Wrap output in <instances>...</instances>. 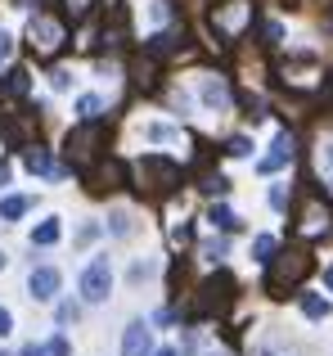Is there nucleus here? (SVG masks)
Returning <instances> with one entry per match:
<instances>
[{"instance_id":"obj_13","label":"nucleus","mask_w":333,"mask_h":356,"mask_svg":"<svg viewBox=\"0 0 333 356\" xmlns=\"http://www.w3.org/2000/svg\"><path fill=\"white\" fill-rule=\"evenodd\" d=\"M27 208H32V199H27V194H9V199H0V221H14V217H23Z\"/></svg>"},{"instance_id":"obj_10","label":"nucleus","mask_w":333,"mask_h":356,"mask_svg":"<svg viewBox=\"0 0 333 356\" xmlns=\"http://www.w3.org/2000/svg\"><path fill=\"white\" fill-rule=\"evenodd\" d=\"M198 95H203V104H207V108H225V81H221V77H203L198 81Z\"/></svg>"},{"instance_id":"obj_17","label":"nucleus","mask_w":333,"mask_h":356,"mask_svg":"<svg viewBox=\"0 0 333 356\" xmlns=\"http://www.w3.org/2000/svg\"><path fill=\"white\" fill-rule=\"evenodd\" d=\"M302 316H311V321H325L329 316V302L320 293H302Z\"/></svg>"},{"instance_id":"obj_34","label":"nucleus","mask_w":333,"mask_h":356,"mask_svg":"<svg viewBox=\"0 0 333 356\" xmlns=\"http://www.w3.org/2000/svg\"><path fill=\"white\" fill-rule=\"evenodd\" d=\"M0 266H5V252H0Z\"/></svg>"},{"instance_id":"obj_15","label":"nucleus","mask_w":333,"mask_h":356,"mask_svg":"<svg viewBox=\"0 0 333 356\" xmlns=\"http://www.w3.org/2000/svg\"><path fill=\"white\" fill-rule=\"evenodd\" d=\"M144 140H153V145H176V140H180V131L166 127V122H149V127H144Z\"/></svg>"},{"instance_id":"obj_28","label":"nucleus","mask_w":333,"mask_h":356,"mask_svg":"<svg viewBox=\"0 0 333 356\" xmlns=\"http://www.w3.org/2000/svg\"><path fill=\"white\" fill-rule=\"evenodd\" d=\"M50 356H68V339H54L50 343Z\"/></svg>"},{"instance_id":"obj_11","label":"nucleus","mask_w":333,"mask_h":356,"mask_svg":"<svg viewBox=\"0 0 333 356\" xmlns=\"http://www.w3.org/2000/svg\"><path fill=\"white\" fill-rule=\"evenodd\" d=\"M216 18H221V27H225V32H239V27L248 23V5H244V0H230Z\"/></svg>"},{"instance_id":"obj_26","label":"nucleus","mask_w":333,"mask_h":356,"mask_svg":"<svg viewBox=\"0 0 333 356\" xmlns=\"http://www.w3.org/2000/svg\"><path fill=\"white\" fill-rule=\"evenodd\" d=\"M99 235V226H95V221H90V226H81V235H77V243H90V239H95Z\"/></svg>"},{"instance_id":"obj_21","label":"nucleus","mask_w":333,"mask_h":356,"mask_svg":"<svg viewBox=\"0 0 333 356\" xmlns=\"http://www.w3.org/2000/svg\"><path fill=\"white\" fill-rule=\"evenodd\" d=\"M5 90H9V95H27V72L14 68V72L5 77Z\"/></svg>"},{"instance_id":"obj_30","label":"nucleus","mask_w":333,"mask_h":356,"mask_svg":"<svg viewBox=\"0 0 333 356\" xmlns=\"http://www.w3.org/2000/svg\"><path fill=\"white\" fill-rule=\"evenodd\" d=\"M9 176H14V167H9V163H5V158H0V185H5V181H9Z\"/></svg>"},{"instance_id":"obj_24","label":"nucleus","mask_w":333,"mask_h":356,"mask_svg":"<svg viewBox=\"0 0 333 356\" xmlns=\"http://www.w3.org/2000/svg\"><path fill=\"white\" fill-rule=\"evenodd\" d=\"M284 203H289V190H284V185H275V190H271V208H284Z\"/></svg>"},{"instance_id":"obj_4","label":"nucleus","mask_w":333,"mask_h":356,"mask_svg":"<svg viewBox=\"0 0 333 356\" xmlns=\"http://www.w3.org/2000/svg\"><path fill=\"white\" fill-rule=\"evenodd\" d=\"M27 36H32V45H36L41 54H54V50L63 45V27L54 23V18H45V14H36V18H32Z\"/></svg>"},{"instance_id":"obj_35","label":"nucleus","mask_w":333,"mask_h":356,"mask_svg":"<svg viewBox=\"0 0 333 356\" xmlns=\"http://www.w3.org/2000/svg\"><path fill=\"white\" fill-rule=\"evenodd\" d=\"M0 356H5V352H0Z\"/></svg>"},{"instance_id":"obj_8","label":"nucleus","mask_w":333,"mask_h":356,"mask_svg":"<svg viewBox=\"0 0 333 356\" xmlns=\"http://www.w3.org/2000/svg\"><path fill=\"white\" fill-rule=\"evenodd\" d=\"M289 158H293V136H275L271 154H266L262 163H257V172L271 176V172H280V167H289Z\"/></svg>"},{"instance_id":"obj_31","label":"nucleus","mask_w":333,"mask_h":356,"mask_svg":"<svg viewBox=\"0 0 333 356\" xmlns=\"http://www.w3.org/2000/svg\"><path fill=\"white\" fill-rule=\"evenodd\" d=\"M23 356H45V348H36V343H32V348H23Z\"/></svg>"},{"instance_id":"obj_22","label":"nucleus","mask_w":333,"mask_h":356,"mask_svg":"<svg viewBox=\"0 0 333 356\" xmlns=\"http://www.w3.org/2000/svg\"><path fill=\"white\" fill-rule=\"evenodd\" d=\"M225 154H230V158H248V154H253V140H248V136H234Z\"/></svg>"},{"instance_id":"obj_18","label":"nucleus","mask_w":333,"mask_h":356,"mask_svg":"<svg viewBox=\"0 0 333 356\" xmlns=\"http://www.w3.org/2000/svg\"><path fill=\"white\" fill-rule=\"evenodd\" d=\"M275 248H280V243H275V235H257V239H253V257H257V261H275Z\"/></svg>"},{"instance_id":"obj_25","label":"nucleus","mask_w":333,"mask_h":356,"mask_svg":"<svg viewBox=\"0 0 333 356\" xmlns=\"http://www.w3.org/2000/svg\"><path fill=\"white\" fill-rule=\"evenodd\" d=\"M9 54H14V41H9V32H0V63H9Z\"/></svg>"},{"instance_id":"obj_5","label":"nucleus","mask_w":333,"mask_h":356,"mask_svg":"<svg viewBox=\"0 0 333 356\" xmlns=\"http://www.w3.org/2000/svg\"><path fill=\"white\" fill-rule=\"evenodd\" d=\"M230 293H234V280L221 270V275H212L207 284H203V298H198V312H221V307L230 302Z\"/></svg>"},{"instance_id":"obj_16","label":"nucleus","mask_w":333,"mask_h":356,"mask_svg":"<svg viewBox=\"0 0 333 356\" xmlns=\"http://www.w3.org/2000/svg\"><path fill=\"white\" fill-rule=\"evenodd\" d=\"M59 235H63V226H59V221H41V226H36L32 230V243H41V248H50V243H59Z\"/></svg>"},{"instance_id":"obj_14","label":"nucleus","mask_w":333,"mask_h":356,"mask_svg":"<svg viewBox=\"0 0 333 356\" xmlns=\"http://www.w3.org/2000/svg\"><path fill=\"white\" fill-rule=\"evenodd\" d=\"M207 221H212L216 230H239V226H244V221H239V212H230L225 203H216V208L207 212Z\"/></svg>"},{"instance_id":"obj_29","label":"nucleus","mask_w":333,"mask_h":356,"mask_svg":"<svg viewBox=\"0 0 333 356\" xmlns=\"http://www.w3.org/2000/svg\"><path fill=\"white\" fill-rule=\"evenodd\" d=\"M90 5H95V0H68V9H72V14H86Z\"/></svg>"},{"instance_id":"obj_6","label":"nucleus","mask_w":333,"mask_h":356,"mask_svg":"<svg viewBox=\"0 0 333 356\" xmlns=\"http://www.w3.org/2000/svg\"><path fill=\"white\" fill-rule=\"evenodd\" d=\"M59 284H63V275H59L54 266H36L32 275H27V289H32L36 302H50V298L59 293Z\"/></svg>"},{"instance_id":"obj_12","label":"nucleus","mask_w":333,"mask_h":356,"mask_svg":"<svg viewBox=\"0 0 333 356\" xmlns=\"http://www.w3.org/2000/svg\"><path fill=\"white\" fill-rule=\"evenodd\" d=\"M27 167H32L36 176H50V181H54V176H59V167L50 163V154H45L41 145H32V149H27Z\"/></svg>"},{"instance_id":"obj_3","label":"nucleus","mask_w":333,"mask_h":356,"mask_svg":"<svg viewBox=\"0 0 333 356\" xmlns=\"http://www.w3.org/2000/svg\"><path fill=\"white\" fill-rule=\"evenodd\" d=\"M95 145H99V127H95V122H86V127L68 131V163H72V167H90V158H95Z\"/></svg>"},{"instance_id":"obj_27","label":"nucleus","mask_w":333,"mask_h":356,"mask_svg":"<svg viewBox=\"0 0 333 356\" xmlns=\"http://www.w3.org/2000/svg\"><path fill=\"white\" fill-rule=\"evenodd\" d=\"M9 330H14V316H9V312H5V307H0V339H5V334H9Z\"/></svg>"},{"instance_id":"obj_2","label":"nucleus","mask_w":333,"mask_h":356,"mask_svg":"<svg viewBox=\"0 0 333 356\" xmlns=\"http://www.w3.org/2000/svg\"><path fill=\"white\" fill-rule=\"evenodd\" d=\"M307 266H311L307 252H284V257H275V261H271V289H289V284H298V280L307 275Z\"/></svg>"},{"instance_id":"obj_7","label":"nucleus","mask_w":333,"mask_h":356,"mask_svg":"<svg viewBox=\"0 0 333 356\" xmlns=\"http://www.w3.org/2000/svg\"><path fill=\"white\" fill-rule=\"evenodd\" d=\"M149 352H153V334H149V325H144V321L126 325V334H122V356H149Z\"/></svg>"},{"instance_id":"obj_9","label":"nucleus","mask_w":333,"mask_h":356,"mask_svg":"<svg viewBox=\"0 0 333 356\" xmlns=\"http://www.w3.org/2000/svg\"><path fill=\"white\" fill-rule=\"evenodd\" d=\"M140 181H162V190H166V185H176V167L162 163V158H144L140 163Z\"/></svg>"},{"instance_id":"obj_1","label":"nucleus","mask_w":333,"mask_h":356,"mask_svg":"<svg viewBox=\"0 0 333 356\" xmlns=\"http://www.w3.org/2000/svg\"><path fill=\"white\" fill-rule=\"evenodd\" d=\"M108 293H113V266H108V257H95L81 270V298L86 302H104Z\"/></svg>"},{"instance_id":"obj_33","label":"nucleus","mask_w":333,"mask_h":356,"mask_svg":"<svg viewBox=\"0 0 333 356\" xmlns=\"http://www.w3.org/2000/svg\"><path fill=\"white\" fill-rule=\"evenodd\" d=\"M158 356H176V348H162V352H158Z\"/></svg>"},{"instance_id":"obj_20","label":"nucleus","mask_w":333,"mask_h":356,"mask_svg":"<svg viewBox=\"0 0 333 356\" xmlns=\"http://www.w3.org/2000/svg\"><path fill=\"white\" fill-rule=\"evenodd\" d=\"M320 176L333 185V140H325V145H320Z\"/></svg>"},{"instance_id":"obj_19","label":"nucleus","mask_w":333,"mask_h":356,"mask_svg":"<svg viewBox=\"0 0 333 356\" xmlns=\"http://www.w3.org/2000/svg\"><path fill=\"white\" fill-rule=\"evenodd\" d=\"M99 108H104V99H99V95H81V99H77L81 122H95V118H99Z\"/></svg>"},{"instance_id":"obj_23","label":"nucleus","mask_w":333,"mask_h":356,"mask_svg":"<svg viewBox=\"0 0 333 356\" xmlns=\"http://www.w3.org/2000/svg\"><path fill=\"white\" fill-rule=\"evenodd\" d=\"M113 235H131V217H126V212H113Z\"/></svg>"},{"instance_id":"obj_32","label":"nucleus","mask_w":333,"mask_h":356,"mask_svg":"<svg viewBox=\"0 0 333 356\" xmlns=\"http://www.w3.org/2000/svg\"><path fill=\"white\" fill-rule=\"evenodd\" d=\"M325 284H329V293H333V266L325 270Z\"/></svg>"}]
</instances>
